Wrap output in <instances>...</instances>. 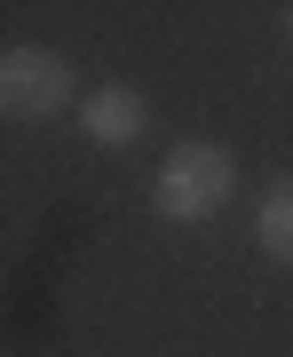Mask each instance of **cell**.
Returning a JSON list of instances; mask_svg holds the SVG:
<instances>
[{
  "instance_id": "6da1fadb",
  "label": "cell",
  "mask_w": 293,
  "mask_h": 357,
  "mask_svg": "<svg viewBox=\"0 0 293 357\" xmlns=\"http://www.w3.org/2000/svg\"><path fill=\"white\" fill-rule=\"evenodd\" d=\"M230 191H238V159L222 151V143H175V151L159 159V175H151V206L166 222H206V215H222Z\"/></svg>"
},
{
  "instance_id": "7a4b0ae2",
  "label": "cell",
  "mask_w": 293,
  "mask_h": 357,
  "mask_svg": "<svg viewBox=\"0 0 293 357\" xmlns=\"http://www.w3.org/2000/svg\"><path fill=\"white\" fill-rule=\"evenodd\" d=\"M72 103V64L56 48H0V119L40 128Z\"/></svg>"
},
{
  "instance_id": "3957f363",
  "label": "cell",
  "mask_w": 293,
  "mask_h": 357,
  "mask_svg": "<svg viewBox=\"0 0 293 357\" xmlns=\"http://www.w3.org/2000/svg\"><path fill=\"white\" fill-rule=\"evenodd\" d=\"M79 128H88V143H103V151H119V143H135L143 128H151V103H143L127 79H111V88L79 96Z\"/></svg>"
},
{
  "instance_id": "277c9868",
  "label": "cell",
  "mask_w": 293,
  "mask_h": 357,
  "mask_svg": "<svg viewBox=\"0 0 293 357\" xmlns=\"http://www.w3.org/2000/svg\"><path fill=\"white\" fill-rule=\"evenodd\" d=\"M254 246L269 262H293V175H269L254 191Z\"/></svg>"
},
{
  "instance_id": "5b68a950",
  "label": "cell",
  "mask_w": 293,
  "mask_h": 357,
  "mask_svg": "<svg viewBox=\"0 0 293 357\" xmlns=\"http://www.w3.org/2000/svg\"><path fill=\"white\" fill-rule=\"evenodd\" d=\"M285 32H293V8H285Z\"/></svg>"
}]
</instances>
